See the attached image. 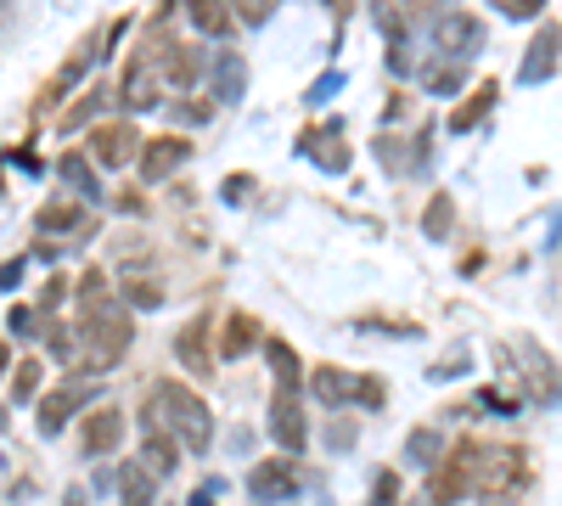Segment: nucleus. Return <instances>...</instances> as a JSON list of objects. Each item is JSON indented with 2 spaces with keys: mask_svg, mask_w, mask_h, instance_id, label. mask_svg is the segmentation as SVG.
<instances>
[{
  "mask_svg": "<svg viewBox=\"0 0 562 506\" xmlns=\"http://www.w3.org/2000/svg\"><path fill=\"white\" fill-rule=\"evenodd\" d=\"M495 97H501V85L495 79H484V85H473V97H467L456 113H450V135H467V130H479L484 124V113L495 108Z\"/></svg>",
  "mask_w": 562,
  "mask_h": 506,
  "instance_id": "obj_21",
  "label": "nucleus"
},
{
  "mask_svg": "<svg viewBox=\"0 0 562 506\" xmlns=\"http://www.w3.org/2000/svg\"><path fill=\"white\" fill-rule=\"evenodd\" d=\"M299 153H304V158H315L326 175H344V169L355 164V153H349V142H344V124L304 130V135H299Z\"/></svg>",
  "mask_w": 562,
  "mask_h": 506,
  "instance_id": "obj_11",
  "label": "nucleus"
},
{
  "mask_svg": "<svg viewBox=\"0 0 562 506\" xmlns=\"http://www.w3.org/2000/svg\"><path fill=\"white\" fill-rule=\"evenodd\" d=\"M63 293H68V282H63V276H52V282H45V293H40V310H57Z\"/></svg>",
  "mask_w": 562,
  "mask_h": 506,
  "instance_id": "obj_39",
  "label": "nucleus"
},
{
  "mask_svg": "<svg viewBox=\"0 0 562 506\" xmlns=\"http://www.w3.org/2000/svg\"><path fill=\"white\" fill-rule=\"evenodd\" d=\"M79 411H90V383L85 378H68V383H57L52 394L40 400V434L52 439V434H63Z\"/></svg>",
  "mask_w": 562,
  "mask_h": 506,
  "instance_id": "obj_8",
  "label": "nucleus"
},
{
  "mask_svg": "<svg viewBox=\"0 0 562 506\" xmlns=\"http://www.w3.org/2000/svg\"><path fill=\"white\" fill-rule=\"evenodd\" d=\"M186 506H214V484H203V490H192V501Z\"/></svg>",
  "mask_w": 562,
  "mask_h": 506,
  "instance_id": "obj_45",
  "label": "nucleus"
},
{
  "mask_svg": "<svg viewBox=\"0 0 562 506\" xmlns=\"http://www.w3.org/2000/svg\"><path fill=\"white\" fill-rule=\"evenodd\" d=\"M186 18H192V29L209 34V40H231V29H237V12L220 7V0H192V7H186Z\"/></svg>",
  "mask_w": 562,
  "mask_h": 506,
  "instance_id": "obj_23",
  "label": "nucleus"
},
{
  "mask_svg": "<svg viewBox=\"0 0 562 506\" xmlns=\"http://www.w3.org/2000/svg\"><path fill=\"white\" fill-rule=\"evenodd\" d=\"M551 74H557V29L546 23V29L535 34V45H529L518 79H524V85H540V79H551Z\"/></svg>",
  "mask_w": 562,
  "mask_h": 506,
  "instance_id": "obj_22",
  "label": "nucleus"
},
{
  "mask_svg": "<svg viewBox=\"0 0 562 506\" xmlns=\"http://www.w3.org/2000/svg\"><path fill=\"white\" fill-rule=\"evenodd\" d=\"M102 102H108V90H85V102H79V108L63 119V130H79L85 119H97V108H102Z\"/></svg>",
  "mask_w": 562,
  "mask_h": 506,
  "instance_id": "obj_35",
  "label": "nucleus"
},
{
  "mask_svg": "<svg viewBox=\"0 0 562 506\" xmlns=\"http://www.w3.org/2000/svg\"><path fill=\"white\" fill-rule=\"evenodd\" d=\"M434 45H439V57L467 63L484 52V23L473 12H445V18H434Z\"/></svg>",
  "mask_w": 562,
  "mask_h": 506,
  "instance_id": "obj_7",
  "label": "nucleus"
},
{
  "mask_svg": "<svg viewBox=\"0 0 562 506\" xmlns=\"http://www.w3.org/2000/svg\"><path fill=\"white\" fill-rule=\"evenodd\" d=\"M501 12L518 18V23H529V18H540V0H501Z\"/></svg>",
  "mask_w": 562,
  "mask_h": 506,
  "instance_id": "obj_38",
  "label": "nucleus"
},
{
  "mask_svg": "<svg viewBox=\"0 0 562 506\" xmlns=\"http://www.w3.org/2000/svg\"><path fill=\"white\" fill-rule=\"evenodd\" d=\"M175 462H180V445H175L169 434H147V450H140V468H147L153 479H164V473H175Z\"/></svg>",
  "mask_w": 562,
  "mask_h": 506,
  "instance_id": "obj_28",
  "label": "nucleus"
},
{
  "mask_svg": "<svg viewBox=\"0 0 562 506\" xmlns=\"http://www.w3.org/2000/svg\"><path fill=\"white\" fill-rule=\"evenodd\" d=\"M45 344H52V355L63 366H79V327H68V321H57L52 333H45Z\"/></svg>",
  "mask_w": 562,
  "mask_h": 506,
  "instance_id": "obj_32",
  "label": "nucleus"
},
{
  "mask_svg": "<svg viewBox=\"0 0 562 506\" xmlns=\"http://www.w3.org/2000/svg\"><path fill=\"white\" fill-rule=\"evenodd\" d=\"M299 490H304V473L288 462V456H270V462H259V468L248 473V495H254V501H265V506L293 501Z\"/></svg>",
  "mask_w": 562,
  "mask_h": 506,
  "instance_id": "obj_9",
  "label": "nucleus"
},
{
  "mask_svg": "<svg viewBox=\"0 0 562 506\" xmlns=\"http://www.w3.org/2000/svg\"><path fill=\"white\" fill-rule=\"evenodd\" d=\"M248 187H254V175H231V180H225V198H231V203H243Z\"/></svg>",
  "mask_w": 562,
  "mask_h": 506,
  "instance_id": "obj_41",
  "label": "nucleus"
},
{
  "mask_svg": "<svg viewBox=\"0 0 562 506\" xmlns=\"http://www.w3.org/2000/svg\"><path fill=\"white\" fill-rule=\"evenodd\" d=\"M461 85H467V68L450 63V57H439V63L422 68V90H428V97H456Z\"/></svg>",
  "mask_w": 562,
  "mask_h": 506,
  "instance_id": "obj_26",
  "label": "nucleus"
},
{
  "mask_svg": "<svg viewBox=\"0 0 562 506\" xmlns=\"http://www.w3.org/2000/svg\"><path fill=\"white\" fill-rule=\"evenodd\" d=\"M140 147V135H135V124L130 119H119V124H90V158H97L102 169H119V164H130Z\"/></svg>",
  "mask_w": 562,
  "mask_h": 506,
  "instance_id": "obj_10",
  "label": "nucleus"
},
{
  "mask_svg": "<svg viewBox=\"0 0 562 506\" xmlns=\"http://www.w3.org/2000/svg\"><path fill=\"white\" fill-rule=\"evenodd\" d=\"M450 225H456V203L439 192V198L428 203V214H422V232H428L434 243H445V237H450Z\"/></svg>",
  "mask_w": 562,
  "mask_h": 506,
  "instance_id": "obj_31",
  "label": "nucleus"
},
{
  "mask_svg": "<svg viewBox=\"0 0 562 506\" xmlns=\"http://www.w3.org/2000/svg\"><path fill=\"white\" fill-rule=\"evenodd\" d=\"M371 506H405V501H400V473H394V468H383L378 479H371Z\"/></svg>",
  "mask_w": 562,
  "mask_h": 506,
  "instance_id": "obj_34",
  "label": "nucleus"
},
{
  "mask_svg": "<svg viewBox=\"0 0 562 506\" xmlns=\"http://www.w3.org/2000/svg\"><path fill=\"white\" fill-rule=\"evenodd\" d=\"M79 439H85V456H113V450L124 445V411H119V405H97V411H85Z\"/></svg>",
  "mask_w": 562,
  "mask_h": 506,
  "instance_id": "obj_14",
  "label": "nucleus"
},
{
  "mask_svg": "<svg viewBox=\"0 0 562 506\" xmlns=\"http://www.w3.org/2000/svg\"><path fill=\"white\" fill-rule=\"evenodd\" d=\"M7 321H12V333H18V338H29V333L40 327V321H34V310H23V304H18V310H12Z\"/></svg>",
  "mask_w": 562,
  "mask_h": 506,
  "instance_id": "obj_40",
  "label": "nucleus"
},
{
  "mask_svg": "<svg viewBox=\"0 0 562 506\" xmlns=\"http://www.w3.org/2000/svg\"><path fill=\"white\" fill-rule=\"evenodd\" d=\"M338 85H344V74H326V79H321V85L310 90V102H326V97H333V90H338Z\"/></svg>",
  "mask_w": 562,
  "mask_h": 506,
  "instance_id": "obj_42",
  "label": "nucleus"
},
{
  "mask_svg": "<svg viewBox=\"0 0 562 506\" xmlns=\"http://www.w3.org/2000/svg\"><path fill=\"white\" fill-rule=\"evenodd\" d=\"M270 439L288 456H299L310 445V423H304V400L299 394H276L270 400Z\"/></svg>",
  "mask_w": 562,
  "mask_h": 506,
  "instance_id": "obj_12",
  "label": "nucleus"
},
{
  "mask_svg": "<svg viewBox=\"0 0 562 506\" xmlns=\"http://www.w3.org/2000/svg\"><path fill=\"white\" fill-rule=\"evenodd\" d=\"M524 378H529V394L540 400V405H562V372H557V360L546 355V349H535V344H524Z\"/></svg>",
  "mask_w": 562,
  "mask_h": 506,
  "instance_id": "obj_16",
  "label": "nucleus"
},
{
  "mask_svg": "<svg viewBox=\"0 0 562 506\" xmlns=\"http://www.w3.org/2000/svg\"><path fill=\"white\" fill-rule=\"evenodd\" d=\"M186 158H192V142H186V135H153V142L140 147V180L158 187V180H169Z\"/></svg>",
  "mask_w": 562,
  "mask_h": 506,
  "instance_id": "obj_13",
  "label": "nucleus"
},
{
  "mask_svg": "<svg viewBox=\"0 0 562 506\" xmlns=\"http://www.w3.org/2000/svg\"><path fill=\"white\" fill-rule=\"evenodd\" d=\"M164 85H180V90H192L198 85V74H203V52L192 40H169V52H164Z\"/></svg>",
  "mask_w": 562,
  "mask_h": 506,
  "instance_id": "obj_17",
  "label": "nucleus"
},
{
  "mask_svg": "<svg viewBox=\"0 0 562 506\" xmlns=\"http://www.w3.org/2000/svg\"><path fill=\"white\" fill-rule=\"evenodd\" d=\"M254 344H259V321H254L248 310H231L225 327H220V360H237V355H248Z\"/></svg>",
  "mask_w": 562,
  "mask_h": 506,
  "instance_id": "obj_19",
  "label": "nucleus"
},
{
  "mask_svg": "<svg viewBox=\"0 0 562 506\" xmlns=\"http://www.w3.org/2000/svg\"><path fill=\"white\" fill-rule=\"evenodd\" d=\"M445 450H450V445H445V439H439L434 428H416V434L405 439V462H416V468H434Z\"/></svg>",
  "mask_w": 562,
  "mask_h": 506,
  "instance_id": "obj_29",
  "label": "nucleus"
},
{
  "mask_svg": "<svg viewBox=\"0 0 562 506\" xmlns=\"http://www.w3.org/2000/svg\"><path fill=\"white\" fill-rule=\"evenodd\" d=\"M57 175L68 180L79 198H90V203L102 198V180H97V169H90V153H63V158H57Z\"/></svg>",
  "mask_w": 562,
  "mask_h": 506,
  "instance_id": "obj_25",
  "label": "nucleus"
},
{
  "mask_svg": "<svg viewBox=\"0 0 562 506\" xmlns=\"http://www.w3.org/2000/svg\"><path fill=\"white\" fill-rule=\"evenodd\" d=\"M7 372H18V360H12V344L0 338V378H7Z\"/></svg>",
  "mask_w": 562,
  "mask_h": 506,
  "instance_id": "obj_44",
  "label": "nucleus"
},
{
  "mask_svg": "<svg viewBox=\"0 0 562 506\" xmlns=\"http://www.w3.org/2000/svg\"><path fill=\"white\" fill-rule=\"evenodd\" d=\"M124 304H130V310H158V304H164V288L153 282V276H135V270H130V276H124Z\"/></svg>",
  "mask_w": 562,
  "mask_h": 506,
  "instance_id": "obj_30",
  "label": "nucleus"
},
{
  "mask_svg": "<svg viewBox=\"0 0 562 506\" xmlns=\"http://www.w3.org/2000/svg\"><path fill=\"white\" fill-rule=\"evenodd\" d=\"M97 45H102L97 34H85V40L74 45V57H68V63L57 68V79H52V85H45V97H40V108H57V102H63V90H74V85L85 79V68H90V63H97V57H102V52H97Z\"/></svg>",
  "mask_w": 562,
  "mask_h": 506,
  "instance_id": "obj_15",
  "label": "nucleus"
},
{
  "mask_svg": "<svg viewBox=\"0 0 562 506\" xmlns=\"http://www.w3.org/2000/svg\"><path fill=\"white\" fill-rule=\"evenodd\" d=\"M310 394H315V405H326V411H344V405L383 411V405H389L383 378H355V372H344V366H315V372H310Z\"/></svg>",
  "mask_w": 562,
  "mask_h": 506,
  "instance_id": "obj_4",
  "label": "nucleus"
},
{
  "mask_svg": "<svg viewBox=\"0 0 562 506\" xmlns=\"http://www.w3.org/2000/svg\"><path fill=\"white\" fill-rule=\"evenodd\" d=\"M243 97H248V63H243L237 52H220V57H214V102L237 108Z\"/></svg>",
  "mask_w": 562,
  "mask_h": 506,
  "instance_id": "obj_18",
  "label": "nucleus"
},
{
  "mask_svg": "<svg viewBox=\"0 0 562 506\" xmlns=\"http://www.w3.org/2000/svg\"><path fill=\"white\" fill-rule=\"evenodd\" d=\"M140 428H147V434H169L186 456H209V445H214V411L203 405V394L180 389V383L169 378V383H158V389L147 394Z\"/></svg>",
  "mask_w": 562,
  "mask_h": 506,
  "instance_id": "obj_2",
  "label": "nucleus"
},
{
  "mask_svg": "<svg viewBox=\"0 0 562 506\" xmlns=\"http://www.w3.org/2000/svg\"><path fill=\"white\" fill-rule=\"evenodd\" d=\"M153 473L140 468V462H124V473H119V506H153Z\"/></svg>",
  "mask_w": 562,
  "mask_h": 506,
  "instance_id": "obj_27",
  "label": "nucleus"
},
{
  "mask_svg": "<svg viewBox=\"0 0 562 506\" xmlns=\"http://www.w3.org/2000/svg\"><path fill=\"white\" fill-rule=\"evenodd\" d=\"M169 113H175V124H203L214 108H209V102H175Z\"/></svg>",
  "mask_w": 562,
  "mask_h": 506,
  "instance_id": "obj_36",
  "label": "nucleus"
},
{
  "mask_svg": "<svg viewBox=\"0 0 562 506\" xmlns=\"http://www.w3.org/2000/svg\"><path fill=\"white\" fill-rule=\"evenodd\" d=\"M473 468H479V439H456L445 450V462L428 479V501L434 506H456L461 495H473Z\"/></svg>",
  "mask_w": 562,
  "mask_h": 506,
  "instance_id": "obj_5",
  "label": "nucleus"
},
{
  "mask_svg": "<svg viewBox=\"0 0 562 506\" xmlns=\"http://www.w3.org/2000/svg\"><path fill=\"white\" fill-rule=\"evenodd\" d=\"M23 282V259H7L0 265V288H18Z\"/></svg>",
  "mask_w": 562,
  "mask_h": 506,
  "instance_id": "obj_43",
  "label": "nucleus"
},
{
  "mask_svg": "<svg viewBox=\"0 0 562 506\" xmlns=\"http://www.w3.org/2000/svg\"><path fill=\"white\" fill-rule=\"evenodd\" d=\"M175 355H180V366L192 378H214V366H220V344H214V315H192L180 327V338H175Z\"/></svg>",
  "mask_w": 562,
  "mask_h": 506,
  "instance_id": "obj_6",
  "label": "nucleus"
},
{
  "mask_svg": "<svg viewBox=\"0 0 562 506\" xmlns=\"http://www.w3.org/2000/svg\"><path fill=\"white\" fill-rule=\"evenodd\" d=\"M34 225H40V232H85L90 214H85L79 198H52V203H40Z\"/></svg>",
  "mask_w": 562,
  "mask_h": 506,
  "instance_id": "obj_20",
  "label": "nucleus"
},
{
  "mask_svg": "<svg viewBox=\"0 0 562 506\" xmlns=\"http://www.w3.org/2000/svg\"><path fill=\"white\" fill-rule=\"evenodd\" d=\"M535 484V462L524 445H479V468H473V495L484 506H512Z\"/></svg>",
  "mask_w": 562,
  "mask_h": 506,
  "instance_id": "obj_3",
  "label": "nucleus"
},
{
  "mask_svg": "<svg viewBox=\"0 0 562 506\" xmlns=\"http://www.w3.org/2000/svg\"><path fill=\"white\" fill-rule=\"evenodd\" d=\"M79 372H113L124 360L130 338H135V315L130 304H119L108 293V276L102 270H85L79 276Z\"/></svg>",
  "mask_w": 562,
  "mask_h": 506,
  "instance_id": "obj_1",
  "label": "nucleus"
},
{
  "mask_svg": "<svg viewBox=\"0 0 562 506\" xmlns=\"http://www.w3.org/2000/svg\"><path fill=\"white\" fill-rule=\"evenodd\" d=\"M40 372H45V360H18V372H12V400H34V394H40Z\"/></svg>",
  "mask_w": 562,
  "mask_h": 506,
  "instance_id": "obj_33",
  "label": "nucleus"
},
{
  "mask_svg": "<svg viewBox=\"0 0 562 506\" xmlns=\"http://www.w3.org/2000/svg\"><path fill=\"white\" fill-rule=\"evenodd\" d=\"M270 12H276V7H265V0H243V12H237V23L259 29V23H270Z\"/></svg>",
  "mask_w": 562,
  "mask_h": 506,
  "instance_id": "obj_37",
  "label": "nucleus"
},
{
  "mask_svg": "<svg viewBox=\"0 0 562 506\" xmlns=\"http://www.w3.org/2000/svg\"><path fill=\"white\" fill-rule=\"evenodd\" d=\"M63 501H68V506H85V490H68Z\"/></svg>",
  "mask_w": 562,
  "mask_h": 506,
  "instance_id": "obj_46",
  "label": "nucleus"
},
{
  "mask_svg": "<svg viewBox=\"0 0 562 506\" xmlns=\"http://www.w3.org/2000/svg\"><path fill=\"white\" fill-rule=\"evenodd\" d=\"M265 360L276 366V394H299V383H304V360L293 355V344L270 338V344H265Z\"/></svg>",
  "mask_w": 562,
  "mask_h": 506,
  "instance_id": "obj_24",
  "label": "nucleus"
}]
</instances>
